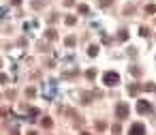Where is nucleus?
I'll return each instance as SVG.
<instances>
[{
    "instance_id": "nucleus-8",
    "label": "nucleus",
    "mask_w": 156,
    "mask_h": 135,
    "mask_svg": "<svg viewBox=\"0 0 156 135\" xmlns=\"http://www.w3.org/2000/svg\"><path fill=\"white\" fill-rule=\"evenodd\" d=\"M64 22H66V26H73V24H75V17H66Z\"/></svg>"
},
{
    "instance_id": "nucleus-7",
    "label": "nucleus",
    "mask_w": 156,
    "mask_h": 135,
    "mask_svg": "<svg viewBox=\"0 0 156 135\" xmlns=\"http://www.w3.org/2000/svg\"><path fill=\"white\" fill-rule=\"evenodd\" d=\"M145 11H147V13H156V7H154V5H147V9H145Z\"/></svg>"
},
{
    "instance_id": "nucleus-3",
    "label": "nucleus",
    "mask_w": 156,
    "mask_h": 135,
    "mask_svg": "<svg viewBox=\"0 0 156 135\" xmlns=\"http://www.w3.org/2000/svg\"><path fill=\"white\" fill-rule=\"evenodd\" d=\"M128 135H145V126H143L141 122H135V124L130 126V131H128Z\"/></svg>"
},
{
    "instance_id": "nucleus-2",
    "label": "nucleus",
    "mask_w": 156,
    "mask_h": 135,
    "mask_svg": "<svg viewBox=\"0 0 156 135\" xmlns=\"http://www.w3.org/2000/svg\"><path fill=\"white\" fill-rule=\"evenodd\" d=\"M128 111H130V109H128L126 103H118V107H115V116H118V118H126Z\"/></svg>"
},
{
    "instance_id": "nucleus-6",
    "label": "nucleus",
    "mask_w": 156,
    "mask_h": 135,
    "mask_svg": "<svg viewBox=\"0 0 156 135\" xmlns=\"http://www.w3.org/2000/svg\"><path fill=\"white\" fill-rule=\"evenodd\" d=\"M139 35H141V37H147V35H150V30H147V28H143V26H141V28H139Z\"/></svg>"
},
{
    "instance_id": "nucleus-4",
    "label": "nucleus",
    "mask_w": 156,
    "mask_h": 135,
    "mask_svg": "<svg viewBox=\"0 0 156 135\" xmlns=\"http://www.w3.org/2000/svg\"><path fill=\"white\" fill-rule=\"evenodd\" d=\"M150 109H152V105H150L147 101H143V99H141V101L137 103V111H139V114H147Z\"/></svg>"
},
{
    "instance_id": "nucleus-1",
    "label": "nucleus",
    "mask_w": 156,
    "mask_h": 135,
    "mask_svg": "<svg viewBox=\"0 0 156 135\" xmlns=\"http://www.w3.org/2000/svg\"><path fill=\"white\" fill-rule=\"evenodd\" d=\"M103 84H107V86H118V84H120V75H118L115 71H107V73L103 75Z\"/></svg>"
},
{
    "instance_id": "nucleus-11",
    "label": "nucleus",
    "mask_w": 156,
    "mask_h": 135,
    "mask_svg": "<svg viewBox=\"0 0 156 135\" xmlns=\"http://www.w3.org/2000/svg\"><path fill=\"white\" fill-rule=\"evenodd\" d=\"M81 135H88V133H81Z\"/></svg>"
},
{
    "instance_id": "nucleus-9",
    "label": "nucleus",
    "mask_w": 156,
    "mask_h": 135,
    "mask_svg": "<svg viewBox=\"0 0 156 135\" xmlns=\"http://www.w3.org/2000/svg\"><path fill=\"white\" fill-rule=\"evenodd\" d=\"M79 13H88V7L86 5H79Z\"/></svg>"
},
{
    "instance_id": "nucleus-5",
    "label": "nucleus",
    "mask_w": 156,
    "mask_h": 135,
    "mask_svg": "<svg viewBox=\"0 0 156 135\" xmlns=\"http://www.w3.org/2000/svg\"><path fill=\"white\" fill-rule=\"evenodd\" d=\"M96 54H98V45H90V47H88V56H92V58H94Z\"/></svg>"
},
{
    "instance_id": "nucleus-10",
    "label": "nucleus",
    "mask_w": 156,
    "mask_h": 135,
    "mask_svg": "<svg viewBox=\"0 0 156 135\" xmlns=\"http://www.w3.org/2000/svg\"><path fill=\"white\" fill-rule=\"evenodd\" d=\"M139 92V86H130V94H137Z\"/></svg>"
}]
</instances>
